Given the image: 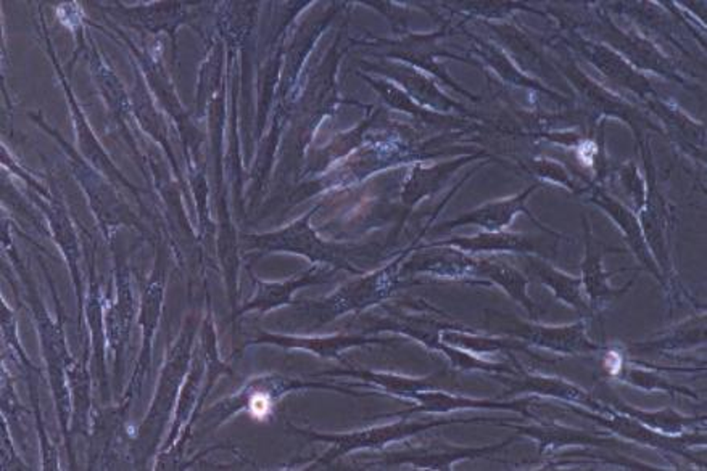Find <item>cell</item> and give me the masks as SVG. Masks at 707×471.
Here are the masks:
<instances>
[{
  "label": "cell",
  "instance_id": "cell-5",
  "mask_svg": "<svg viewBox=\"0 0 707 471\" xmlns=\"http://www.w3.org/2000/svg\"><path fill=\"white\" fill-rule=\"evenodd\" d=\"M268 407L269 402L264 396H256L255 399L252 401V410H254L255 416H264L268 412Z\"/></svg>",
  "mask_w": 707,
  "mask_h": 471
},
{
  "label": "cell",
  "instance_id": "cell-4",
  "mask_svg": "<svg viewBox=\"0 0 707 471\" xmlns=\"http://www.w3.org/2000/svg\"><path fill=\"white\" fill-rule=\"evenodd\" d=\"M550 277H552V285L554 287V289L558 291V295L564 299V301H567V303L573 304V306H575L577 309H587V306H585V301L582 299V296H580V280H577V279H571V277H567L566 274H559V272H552L550 274Z\"/></svg>",
  "mask_w": 707,
  "mask_h": 471
},
{
  "label": "cell",
  "instance_id": "cell-2",
  "mask_svg": "<svg viewBox=\"0 0 707 471\" xmlns=\"http://www.w3.org/2000/svg\"><path fill=\"white\" fill-rule=\"evenodd\" d=\"M615 408L621 414H625V416L637 420L644 427L654 429V431H664L667 435L669 433H682L686 427L700 422V420H694V418L679 416V414H675L673 410H669V408L661 410V412H644V410L623 406V402H617Z\"/></svg>",
  "mask_w": 707,
  "mask_h": 471
},
{
  "label": "cell",
  "instance_id": "cell-1",
  "mask_svg": "<svg viewBox=\"0 0 707 471\" xmlns=\"http://www.w3.org/2000/svg\"><path fill=\"white\" fill-rule=\"evenodd\" d=\"M573 412H577L580 416L588 417L594 422L600 423L602 427H608L611 431L622 435L627 439H633L637 443L650 444L654 447L664 450H673V452H683V447H686L688 444L702 443L704 441V435H686V437H662L659 435L658 431L644 427L642 423L630 418V417L622 416H593L590 412L585 410H579V408H573Z\"/></svg>",
  "mask_w": 707,
  "mask_h": 471
},
{
  "label": "cell",
  "instance_id": "cell-3",
  "mask_svg": "<svg viewBox=\"0 0 707 471\" xmlns=\"http://www.w3.org/2000/svg\"><path fill=\"white\" fill-rule=\"evenodd\" d=\"M583 274H585L583 279H585L588 295L593 299V303H600V299H604L608 296L614 298V296L623 293V289L614 291L606 285V274L602 272V256L594 253L590 240L587 243V260H585V266H583Z\"/></svg>",
  "mask_w": 707,
  "mask_h": 471
}]
</instances>
